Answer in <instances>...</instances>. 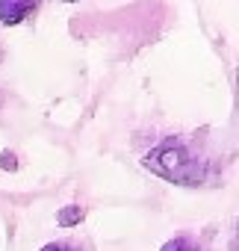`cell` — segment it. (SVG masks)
<instances>
[{"label":"cell","mask_w":239,"mask_h":251,"mask_svg":"<svg viewBox=\"0 0 239 251\" xmlns=\"http://www.w3.org/2000/svg\"><path fill=\"white\" fill-rule=\"evenodd\" d=\"M142 166L151 175H157L174 186H201V183H207V177L213 172L210 157L201 151V145L192 136L163 139L142 157Z\"/></svg>","instance_id":"1"},{"label":"cell","mask_w":239,"mask_h":251,"mask_svg":"<svg viewBox=\"0 0 239 251\" xmlns=\"http://www.w3.org/2000/svg\"><path fill=\"white\" fill-rule=\"evenodd\" d=\"M42 6V0H0V24L3 27H18L30 21Z\"/></svg>","instance_id":"2"},{"label":"cell","mask_w":239,"mask_h":251,"mask_svg":"<svg viewBox=\"0 0 239 251\" xmlns=\"http://www.w3.org/2000/svg\"><path fill=\"white\" fill-rule=\"evenodd\" d=\"M160 251H204V245H201L192 233H177V236H171L168 242H163Z\"/></svg>","instance_id":"3"},{"label":"cell","mask_w":239,"mask_h":251,"mask_svg":"<svg viewBox=\"0 0 239 251\" xmlns=\"http://www.w3.org/2000/svg\"><path fill=\"white\" fill-rule=\"evenodd\" d=\"M86 219V210L83 207H77V204H68V207H62L59 213H56V222L62 225V227H71V225H80Z\"/></svg>","instance_id":"4"},{"label":"cell","mask_w":239,"mask_h":251,"mask_svg":"<svg viewBox=\"0 0 239 251\" xmlns=\"http://www.w3.org/2000/svg\"><path fill=\"white\" fill-rule=\"evenodd\" d=\"M39 251H86L80 242H74V239H56V242H48V245H42Z\"/></svg>","instance_id":"5"},{"label":"cell","mask_w":239,"mask_h":251,"mask_svg":"<svg viewBox=\"0 0 239 251\" xmlns=\"http://www.w3.org/2000/svg\"><path fill=\"white\" fill-rule=\"evenodd\" d=\"M59 3H80V0H59Z\"/></svg>","instance_id":"6"}]
</instances>
